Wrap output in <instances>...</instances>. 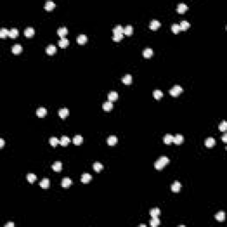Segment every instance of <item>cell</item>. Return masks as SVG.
<instances>
[{
    "mask_svg": "<svg viewBox=\"0 0 227 227\" xmlns=\"http://www.w3.org/2000/svg\"><path fill=\"white\" fill-rule=\"evenodd\" d=\"M52 168H53V170H54V171L60 172V170H61V169H62V163L60 162H55L53 164Z\"/></svg>",
    "mask_w": 227,
    "mask_h": 227,
    "instance_id": "16",
    "label": "cell"
},
{
    "mask_svg": "<svg viewBox=\"0 0 227 227\" xmlns=\"http://www.w3.org/2000/svg\"><path fill=\"white\" fill-rule=\"evenodd\" d=\"M153 50L151 49V48H147V49L144 50V53H143V55L145 58H147V59H149V58L152 57V55H153Z\"/></svg>",
    "mask_w": 227,
    "mask_h": 227,
    "instance_id": "25",
    "label": "cell"
},
{
    "mask_svg": "<svg viewBox=\"0 0 227 227\" xmlns=\"http://www.w3.org/2000/svg\"><path fill=\"white\" fill-rule=\"evenodd\" d=\"M68 114H69V111H68V109L66 107L61 108V109H60V111H59V115H60V118H62V119H65L67 116L68 115Z\"/></svg>",
    "mask_w": 227,
    "mask_h": 227,
    "instance_id": "5",
    "label": "cell"
},
{
    "mask_svg": "<svg viewBox=\"0 0 227 227\" xmlns=\"http://www.w3.org/2000/svg\"><path fill=\"white\" fill-rule=\"evenodd\" d=\"M160 214H161V211H160V209H158V208H155V209H151V211H150V215H151L152 217L158 216Z\"/></svg>",
    "mask_w": 227,
    "mask_h": 227,
    "instance_id": "36",
    "label": "cell"
},
{
    "mask_svg": "<svg viewBox=\"0 0 227 227\" xmlns=\"http://www.w3.org/2000/svg\"><path fill=\"white\" fill-rule=\"evenodd\" d=\"M216 219L218 222H224V219H225V213L224 211H219L218 213H216Z\"/></svg>",
    "mask_w": 227,
    "mask_h": 227,
    "instance_id": "10",
    "label": "cell"
},
{
    "mask_svg": "<svg viewBox=\"0 0 227 227\" xmlns=\"http://www.w3.org/2000/svg\"><path fill=\"white\" fill-rule=\"evenodd\" d=\"M6 36H9V30H8L7 28H3L0 30V37L4 38V37H5Z\"/></svg>",
    "mask_w": 227,
    "mask_h": 227,
    "instance_id": "40",
    "label": "cell"
},
{
    "mask_svg": "<svg viewBox=\"0 0 227 227\" xmlns=\"http://www.w3.org/2000/svg\"><path fill=\"white\" fill-rule=\"evenodd\" d=\"M102 107H103V109L105 110V111H110V110L113 109V103H112L111 101H106L105 103L103 104V106H102Z\"/></svg>",
    "mask_w": 227,
    "mask_h": 227,
    "instance_id": "13",
    "label": "cell"
},
{
    "mask_svg": "<svg viewBox=\"0 0 227 227\" xmlns=\"http://www.w3.org/2000/svg\"><path fill=\"white\" fill-rule=\"evenodd\" d=\"M27 179H28V181L30 183H34L36 179V176L33 173H30L27 175Z\"/></svg>",
    "mask_w": 227,
    "mask_h": 227,
    "instance_id": "38",
    "label": "cell"
},
{
    "mask_svg": "<svg viewBox=\"0 0 227 227\" xmlns=\"http://www.w3.org/2000/svg\"><path fill=\"white\" fill-rule=\"evenodd\" d=\"M19 35V31L17 28H11L9 30V36L12 37V38H15Z\"/></svg>",
    "mask_w": 227,
    "mask_h": 227,
    "instance_id": "35",
    "label": "cell"
},
{
    "mask_svg": "<svg viewBox=\"0 0 227 227\" xmlns=\"http://www.w3.org/2000/svg\"><path fill=\"white\" fill-rule=\"evenodd\" d=\"M4 145H5V141H4V139L0 138V147H3Z\"/></svg>",
    "mask_w": 227,
    "mask_h": 227,
    "instance_id": "45",
    "label": "cell"
},
{
    "mask_svg": "<svg viewBox=\"0 0 227 227\" xmlns=\"http://www.w3.org/2000/svg\"><path fill=\"white\" fill-rule=\"evenodd\" d=\"M68 43H69L68 39H67L66 37H62V38H60V40L59 41V46L61 47V48H66L68 45Z\"/></svg>",
    "mask_w": 227,
    "mask_h": 227,
    "instance_id": "15",
    "label": "cell"
},
{
    "mask_svg": "<svg viewBox=\"0 0 227 227\" xmlns=\"http://www.w3.org/2000/svg\"><path fill=\"white\" fill-rule=\"evenodd\" d=\"M187 5H185V3H180L178 5V8H177V11H178V12H180V13H183V12H185V11L187 10Z\"/></svg>",
    "mask_w": 227,
    "mask_h": 227,
    "instance_id": "17",
    "label": "cell"
},
{
    "mask_svg": "<svg viewBox=\"0 0 227 227\" xmlns=\"http://www.w3.org/2000/svg\"><path fill=\"white\" fill-rule=\"evenodd\" d=\"M179 27H180V30H186L187 28H189V27H190V23H189L187 20H182L179 24Z\"/></svg>",
    "mask_w": 227,
    "mask_h": 227,
    "instance_id": "27",
    "label": "cell"
},
{
    "mask_svg": "<svg viewBox=\"0 0 227 227\" xmlns=\"http://www.w3.org/2000/svg\"><path fill=\"white\" fill-rule=\"evenodd\" d=\"M180 189H181V184L178 181H175L173 185H171V190L175 192V193H178V192H179Z\"/></svg>",
    "mask_w": 227,
    "mask_h": 227,
    "instance_id": "20",
    "label": "cell"
},
{
    "mask_svg": "<svg viewBox=\"0 0 227 227\" xmlns=\"http://www.w3.org/2000/svg\"><path fill=\"white\" fill-rule=\"evenodd\" d=\"M47 114V110L46 108L45 107H39L37 108L36 110V115L38 116V117H43V116H45Z\"/></svg>",
    "mask_w": 227,
    "mask_h": 227,
    "instance_id": "7",
    "label": "cell"
},
{
    "mask_svg": "<svg viewBox=\"0 0 227 227\" xmlns=\"http://www.w3.org/2000/svg\"><path fill=\"white\" fill-rule=\"evenodd\" d=\"M70 142V139L67 136H63L61 137V138L60 139V144L61 145H63V147H66V145H68V144Z\"/></svg>",
    "mask_w": 227,
    "mask_h": 227,
    "instance_id": "28",
    "label": "cell"
},
{
    "mask_svg": "<svg viewBox=\"0 0 227 227\" xmlns=\"http://www.w3.org/2000/svg\"><path fill=\"white\" fill-rule=\"evenodd\" d=\"M171 30H172V32L175 33V34H178V33L180 31L179 24H173V25H172V26H171Z\"/></svg>",
    "mask_w": 227,
    "mask_h": 227,
    "instance_id": "41",
    "label": "cell"
},
{
    "mask_svg": "<svg viewBox=\"0 0 227 227\" xmlns=\"http://www.w3.org/2000/svg\"><path fill=\"white\" fill-rule=\"evenodd\" d=\"M34 34H35V30L33 28H31V27H28V28H27L26 30H24V35L27 37L33 36H34Z\"/></svg>",
    "mask_w": 227,
    "mask_h": 227,
    "instance_id": "8",
    "label": "cell"
},
{
    "mask_svg": "<svg viewBox=\"0 0 227 227\" xmlns=\"http://www.w3.org/2000/svg\"><path fill=\"white\" fill-rule=\"evenodd\" d=\"M133 33V28L131 25H128L125 28H123V34L126 35V36H130Z\"/></svg>",
    "mask_w": 227,
    "mask_h": 227,
    "instance_id": "24",
    "label": "cell"
},
{
    "mask_svg": "<svg viewBox=\"0 0 227 227\" xmlns=\"http://www.w3.org/2000/svg\"><path fill=\"white\" fill-rule=\"evenodd\" d=\"M182 91H183V88L180 85H174L170 90V94L173 96V97H177V96L179 95Z\"/></svg>",
    "mask_w": 227,
    "mask_h": 227,
    "instance_id": "2",
    "label": "cell"
},
{
    "mask_svg": "<svg viewBox=\"0 0 227 227\" xmlns=\"http://www.w3.org/2000/svg\"><path fill=\"white\" fill-rule=\"evenodd\" d=\"M102 169H103V165H102L100 162H94V164H93V170H94L96 172H99Z\"/></svg>",
    "mask_w": 227,
    "mask_h": 227,
    "instance_id": "33",
    "label": "cell"
},
{
    "mask_svg": "<svg viewBox=\"0 0 227 227\" xmlns=\"http://www.w3.org/2000/svg\"><path fill=\"white\" fill-rule=\"evenodd\" d=\"M91 180V176L89 173H84L82 175V178H81V181H82L84 184H87Z\"/></svg>",
    "mask_w": 227,
    "mask_h": 227,
    "instance_id": "11",
    "label": "cell"
},
{
    "mask_svg": "<svg viewBox=\"0 0 227 227\" xmlns=\"http://www.w3.org/2000/svg\"><path fill=\"white\" fill-rule=\"evenodd\" d=\"M170 162V159L167 156H161L159 158V160H157L155 162V168L156 170H162V168H164L166 165Z\"/></svg>",
    "mask_w": 227,
    "mask_h": 227,
    "instance_id": "1",
    "label": "cell"
},
{
    "mask_svg": "<svg viewBox=\"0 0 227 227\" xmlns=\"http://www.w3.org/2000/svg\"><path fill=\"white\" fill-rule=\"evenodd\" d=\"M163 142L166 144V145H170L173 142V136L170 134H166L165 137L163 138Z\"/></svg>",
    "mask_w": 227,
    "mask_h": 227,
    "instance_id": "26",
    "label": "cell"
},
{
    "mask_svg": "<svg viewBox=\"0 0 227 227\" xmlns=\"http://www.w3.org/2000/svg\"><path fill=\"white\" fill-rule=\"evenodd\" d=\"M83 140H84V138H83V137L81 136V135H76V136H75L74 138H73V143L76 145H79L83 143Z\"/></svg>",
    "mask_w": 227,
    "mask_h": 227,
    "instance_id": "18",
    "label": "cell"
},
{
    "mask_svg": "<svg viewBox=\"0 0 227 227\" xmlns=\"http://www.w3.org/2000/svg\"><path fill=\"white\" fill-rule=\"evenodd\" d=\"M150 224L153 227H156L160 224V219L158 218V216H155V217H152V220L150 222Z\"/></svg>",
    "mask_w": 227,
    "mask_h": 227,
    "instance_id": "34",
    "label": "cell"
},
{
    "mask_svg": "<svg viewBox=\"0 0 227 227\" xmlns=\"http://www.w3.org/2000/svg\"><path fill=\"white\" fill-rule=\"evenodd\" d=\"M222 139H223V141H224V143H227V134H224Z\"/></svg>",
    "mask_w": 227,
    "mask_h": 227,
    "instance_id": "44",
    "label": "cell"
},
{
    "mask_svg": "<svg viewBox=\"0 0 227 227\" xmlns=\"http://www.w3.org/2000/svg\"><path fill=\"white\" fill-rule=\"evenodd\" d=\"M218 129H219V130H221V131H225L227 130V122L225 121H223L221 123L219 124V128Z\"/></svg>",
    "mask_w": 227,
    "mask_h": 227,
    "instance_id": "42",
    "label": "cell"
},
{
    "mask_svg": "<svg viewBox=\"0 0 227 227\" xmlns=\"http://www.w3.org/2000/svg\"><path fill=\"white\" fill-rule=\"evenodd\" d=\"M122 81L124 84H130L132 82V76L130 75H125L122 78Z\"/></svg>",
    "mask_w": 227,
    "mask_h": 227,
    "instance_id": "21",
    "label": "cell"
},
{
    "mask_svg": "<svg viewBox=\"0 0 227 227\" xmlns=\"http://www.w3.org/2000/svg\"><path fill=\"white\" fill-rule=\"evenodd\" d=\"M54 7H55V3L53 1H47L45 5V10H47V11H51V10H53Z\"/></svg>",
    "mask_w": 227,
    "mask_h": 227,
    "instance_id": "29",
    "label": "cell"
},
{
    "mask_svg": "<svg viewBox=\"0 0 227 227\" xmlns=\"http://www.w3.org/2000/svg\"><path fill=\"white\" fill-rule=\"evenodd\" d=\"M107 142V144L109 145H115V144L117 143V137H116L115 136H110V137H108Z\"/></svg>",
    "mask_w": 227,
    "mask_h": 227,
    "instance_id": "32",
    "label": "cell"
},
{
    "mask_svg": "<svg viewBox=\"0 0 227 227\" xmlns=\"http://www.w3.org/2000/svg\"><path fill=\"white\" fill-rule=\"evenodd\" d=\"M108 100L113 102V101H115L116 99H118V93L116 92V91H110L109 93H108Z\"/></svg>",
    "mask_w": 227,
    "mask_h": 227,
    "instance_id": "6",
    "label": "cell"
},
{
    "mask_svg": "<svg viewBox=\"0 0 227 227\" xmlns=\"http://www.w3.org/2000/svg\"><path fill=\"white\" fill-rule=\"evenodd\" d=\"M163 96V93L162 92V91L160 90H155L153 91V97L156 99H160Z\"/></svg>",
    "mask_w": 227,
    "mask_h": 227,
    "instance_id": "39",
    "label": "cell"
},
{
    "mask_svg": "<svg viewBox=\"0 0 227 227\" xmlns=\"http://www.w3.org/2000/svg\"><path fill=\"white\" fill-rule=\"evenodd\" d=\"M5 227H14V224L13 223H7V224H5Z\"/></svg>",
    "mask_w": 227,
    "mask_h": 227,
    "instance_id": "43",
    "label": "cell"
},
{
    "mask_svg": "<svg viewBox=\"0 0 227 227\" xmlns=\"http://www.w3.org/2000/svg\"><path fill=\"white\" fill-rule=\"evenodd\" d=\"M68 34V28H66V27H62V28H60L59 30H58V35L61 37H65L66 35Z\"/></svg>",
    "mask_w": 227,
    "mask_h": 227,
    "instance_id": "23",
    "label": "cell"
},
{
    "mask_svg": "<svg viewBox=\"0 0 227 227\" xmlns=\"http://www.w3.org/2000/svg\"><path fill=\"white\" fill-rule=\"evenodd\" d=\"M139 226H141V227H142V226H143V227H145L147 225H145V224H140V225H139Z\"/></svg>",
    "mask_w": 227,
    "mask_h": 227,
    "instance_id": "46",
    "label": "cell"
},
{
    "mask_svg": "<svg viewBox=\"0 0 227 227\" xmlns=\"http://www.w3.org/2000/svg\"><path fill=\"white\" fill-rule=\"evenodd\" d=\"M183 141H184V137H183L181 134H178L175 137H173V142L175 144H177V145H180V144H182Z\"/></svg>",
    "mask_w": 227,
    "mask_h": 227,
    "instance_id": "9",
    "label": "cell"
},
{
    "mask_svg": "<svg viewBox=\"0 0 227 227\" xmlns=\"http://www.w3.org/2000/svg\"><path fill=\"white\" fill-rule=\"evenodd\" d=\"M46 53L49 54V55H53V54L56 53V47H55V45H50L49 46H47V48H46Z\"/></svg>",
    "mask_w": 227,
    "mask_h": 227,
    "instance_id": "30",
    "label": "cell"
},
{
    "mask_svg": "<svg viewBox=\"0 0 227 227\" xmlns=\"http://www.w3.org/2000/svg\"><path fill=\"white\" fill-rule=\"evenodd\" d=\"M72 180L70 179L69 178H64L63 179H62V182H61V185L63 187H65V188H68V186H70V185H72Z\"/></svg>",
    "mask_w": 227,
    "mask_h": 227,
    "instance_id": "12",
    "label": "cell"
},
{
    "mask_svg": "<svg viewBox=\"0 0 227 227\" xmlns=\"http://www.w3.org/2000/svg\"><path fill=\"white\" fill-rule=\"evenodd\" d=\"M87 36H85V35H80V36H77V38H76V42H77L79 45H84V43H85L87 42Z\"/></svg>",
    "mask_w": 227,
    "mask_h": 227,
    "instance_id": "19",
    "label": "cell"
},
{
    "mask_svg": "<svg viewBox=\"0 0 227 227\" xmlns=\"http://www.w3.org/2000/svg\"><path fill=\"white\" fill-rule=\"evenodd\" d=\"M160 26H161V23H160V21L157 20H153L151 21V23H150V28L153 30H158V28H160Z\"/></svg>",
    "mask_w": 227,
    "mask_h": 227,
    "instance_id": "4",
    "label": "cell"
},
{
    "mask_svg": "<svg viewBox=\"0 0 227 227\" xmlns=\"http://www.w3.org/2000/svg\"><path fill=\"white\" fill-rule=\"evenodd\" d=\"M12 52L14 54H19L22 52V47L20 45H14L12 48Z\"/></svg>",
    "mask_w": 227,
    "mask_h": 227,
    "instance_id": "22",
    "label": "cell"
},
{
    "mask_svg": "<svg viewBox=\"0 0 227 227\" xmlns=\"http://www.w3.org/2000/svg\"><path fill=\"white\" fill-rule=\"evenodd\" d=\"M40 186L43 189H47L50 186V180L48 178H43L40 182Z\"/></svg>",
    "mask_w": 227,
    "mask_h": 227,
    "instance_id": "31",
    "label": "cell"
},
{
    "mask_svg": "<svg viewBox=\"0 0 227 227\" xmlns=\"http://www.w3.org/2000/svg\"><path fill=\"white\" fill-rule=\"evenodd\" d=\"M215 144H216V140H215V138H213V137H208V138L205 140V145L208 147H214Z\"/></svg>",
    "mask_w": 227,
    "mask_h": 227,
    "instance_id": "14",
    "label": "cell"
},
{
    "mask_svg": "<svg viewBox=\"0 0 227 227\" xmlns=\"http://www.w3.org/2000/svg\"><path fill=\"white\" fill-rule=\"evenodd\" d=\"M114 36H123V28L121 25H117L113 30Z\"/></svg>",
    "mask_w": 227,
    "mask_h": 227,
    "instance_id": "3",
    "label": "cell"
},
{
    "mask_svg": "<svg viewBox=\"0 0 227 227\" xmlns=\"http://www.w3.org/2000/svg\"><path fill=\"white\" fill-rule=\"evenodd\" d=\"M50 144H51L52 147H56L58 144H60V139L55 137H51V138H50Z\"/></svg>",
    "mask_w": 227,
    "mask_h": 227,
    "instance_id": "37",
    "label": "cell"
}]
</instances>
